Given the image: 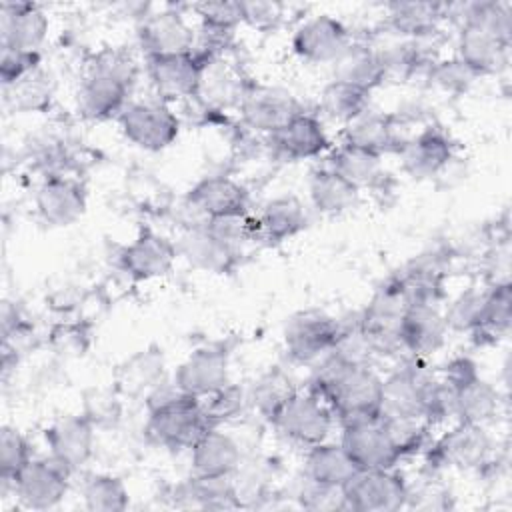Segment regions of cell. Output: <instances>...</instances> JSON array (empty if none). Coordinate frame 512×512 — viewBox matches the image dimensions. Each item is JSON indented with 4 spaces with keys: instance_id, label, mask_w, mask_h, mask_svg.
<instances>
[{
    "instance_id": "cell-54",
    "label": "cell",
    "mask_w": 512,
    "mask_h": 512,
    "mask_svg": "<svg viewBox=\"0 0 512 512\" xmlns=\"http://www.w3.org/2000/svg\"><path fill=\"white\" fill-rule=\"evenodd\" d=\"M84 414L98 426L104 420H116L120 414L118 400L104 394V392H94V398L86 400V410Z\"/></svg>"
},
{
    "instance_id": "cell-23",
    "label": "cell",
    "mask_w": 512,
    "mask_h": 512,
    "mask_svg": "<svg viewBox=\"0 0 512 512\" xmlns=\"http://www.w3.org/2000/svg\"><path fill=\"white\" fill-rule=\"evenodd\" d=\"M268 142L274 154L288 162L318 158L322 154H328V150L332 148L322 120L306 110L296 114L278 132L270 134Z\"/></svg>"
},
{
    "instance_id": "cell-49",
    "label": "cell",
    "mask_w": 512,
    "mask_h": 512,
    "mask_svg": "<svg viewBox=\"0 0 512 512\" xmlns=\"http://www.w3.org/2000/svg\"><path fill=\"white\" fill-rule=\"evenodd\" d=\"M304 482L300 484L296 492L298 506L304 510H346V498L344 490L340 486H326V484H316L312 480L302 478Z\"/></svg>"
},
{
    "instance_id": "cell-50",
    "label": "cell",
    "mask_w": 512,
    "mask_h": 512,
    "mask_svg": "<svg viewBox=\"0 0 512 512\" xmlns=\"http://www.w3.org/2000/svg\"><path fill=\"white\" fill-rule=\"evenodd\" d=\"M192 8L198 14L200 24H204V26L234 32L236 26L244 22L240 2L216 0V2H200V4H194Z\"/></svg>"
},
{
    "instance_id": "cell-11",
    "label": "cell",
    "mask_w": 512,
    "mask_h": 512,
    "mask_svg": "<svg viewBox=\"0 0 512 512\" xmlns=\"http://www.w3.org/2000/svg\"><path fill=\"white\" fill-rule=\"evenodd\" d=\"M348 26L332 14H316L300 22L292 32V50L310 64H334L352 44Z\"/></svg>"
},
{
    "instance_id": "cell-47",
    "label": "cell",
    "mask_w": 512,
    "mask_h": 512,
    "mask_svg": "<svg viewBox=\"0 0 512 512\" xmlns=\"http://www.w3.org/2000/svg\"><path fill=\"white\" fill-rule=\"evenodd\" d=\"M202 404H204L210 424L222 426V424L238 418L244 412V408L248 406V392L242 386L228 382L224 388H220L218 392L204 398Z\"/></svg>"
},
{
    "instance_id": "cell-13",
    "label": "cell",
    "mask_w": 512,
    "mask_h": 512,
    "mask_svg": "<svg viewBox=\"0 0 512 512\" xmlns=\"http://www.w3.org/2000/svg\"><path fill=\"white\" fill-rule=\"evenodd\" d=\"M228 366L230 358L224 346H200L178 364L172 382L182 392L204 400L230 382Z\"/></svg>"
},
{
    "instance_id": "cell-53",
    "label": "cell",
    "mask_w": 512,
    "mask_h": 512,
    "mask_svg": "<svg viewBox=\"0 0 512 512\" xmlns=\"http://www.w3.org/2000/svg\"><path fill=\"white\" fill-rule=\"evenodd\" d=\"M438 376L448 384L450 390H454V388H458V386H462V384L474 380L476 376H480V370H478V364H476L470 356L460 354V356H452V358L442 366V370H440Z\"/></svg>"
},
{
    "instance_id": "cell-34",
    "label": "cell",
    "mask_w": 512,
    "mask_h": 512,
    "mask_svg": "<svg viewBox=\"0 0 512 512\" xmlns=\"http://www.w3.org/2000/svg\"><path fill=\"white\" fill-rule=\"evenodd\" d=\"M456 422L488 426L500 412V392L482 376L452 390Z\"/></svg>"
},
{
    "instance_id": "cell-33",
    "label": "cell",
    "mask_w": 512,
    "mask_h": 512,
    "mask_svg": "<svg viewBox=\"0 0 512 512\" xmlns=\"http://www.w3.org/2000/svg\"><path fill=\"white\" fill-rule=\"evenodd\" d=\"M308 196L320 214H342L360 200V190L326 164L314 168L308 178Z\"/></svg>"
},
{
    "instance_id": "cell-42",
    "label": "cell",
    "mask_w": 512,
    "mask_h": 512,
    "mask_svg": "<svg viewBox=\"0 0 512 512\" xmlns=\"http://www.w3.org/2000/svg\"><path fill=\"white\" fill-rule=\"evenodd\" d=\"M382 424L388 432V438H390L396 454L400 456V462L404 458H412L416 454H422L434 438L432 436V426L420 416L382 418Z\"/></svg>"
},
{
    "instance_id": "cell-35",
    "label": "cell",
    "mask_w": 512,
    "mask_h": 512,
    "mask_svg": "<svg viewBox=\"0 0 512 512\" xmlns=\"http://www.w3.org/2000/svg\"><path fill=\"white\" fill-rule=\"evenodd\" d=\"M324 164L334 172H338L340 176H344L358 190L376 188L386 176L382 166V156L344 144V142L328 150Z\"/></svg>"
},
{
    "instance_id": "cell-19",
    "label": "cell",
    "mask_w": 512,
    "mask_h": 512,
    "mask_svg": "<svg viewBox=\"0 0 512 512\" xmlns=\"http://www.w3.org/2000/svg\"><path fill=\"white\" fill-rule=\"evenodd\" d=\"M96 424L86 414L62 416L44 430L48 454L72 472L82 468L94 454Z\"/></svg>"
},
{
    "instance_id": "cell-22",
    "label": "cell",
    "mask_w": 512,
    "mask_h": 512,
    "mask_svg": "<svg viewBox=\"0 0 512 512\" xmlns=\"http://www.w3.org/2000/svg\"><path fill=\"white\" fill-rule=\"evenodd\" d=\"M510 42L472 22H460L456 38V58L474 72L476 78L498 74L508 66Z\"/></svg>"
},
{
    "instance_id": "cell-37",
    "label": "cell",
    "mask_w": 512,
    "mask_h": 512,
    "mask_svg": "<svg viewBox=\"0 0 512 512\" xmlns=\"http://www.w3.org/2000/svg\"><path fill=\"white\" fill-rule=\"evenodd\" d=\"M358 468L352 464L340 442H322L306 448L302 474L306 480L326 486H344Z\"/></svg>"
},
{
    "instance_id": "cell-4",
    "label": "cell",
    "mask_w": 512,
    "mask_h": 512,
    "mask_svg": "<svg viewBox=\"0 0 512 512\" xmlns=\"http://www.w3.org/2000/svg\"><path fill=\"white\" fill-rule=\"evenodd\" d=\"M492 438L486 426L456 422L442 436L432 438L422 452L432 472L444 468L458 470H484L492 462Z\"/></svg>"
},
{
    "instance_id": "cell-31",
    "label": "cell",
    "mask_w": 512,
    "mask_h": 512,
    "mask_svg": "<svg viewBox=\"0 0 512 512\" xmlns=\"http://www.w3.org/2000/svg\"><path fill=\"white\" fill-rule=\"evenodd\" d=\"M334 80L352 84L372 94L374 88L384 84L386 70L378 46L366 42H352L346 52L332 64Z\"/></svg>"
},
{
    "instance_id": "cell-38",
    "label": "cell",
    "mask_w": 512,
    "mask_h": 512,
    "mask_svg": "<svg viewBox=\"0 0 512 512\" xmlns=\"http://www.w3.org/2000/svg\"><path fill=\"white\" fill-rule=\"evenodd\" d=\"M246 392L248 406H252L266 422H270L280 412V408L298 392V386L284 368L274 366L260 374Z\"/></svg>"
},
{
    "instance_id": "cell-15",
    "label": "cell",
    "mask_w": 512,
    "mask_h": 512,
    "mask_svg": "<svg viewBox=\"0 0 512 512\" xmlns=\"http://www.w3.org/2000/svg\"><path fill=\"white\" fill-rule=\"evenodd\" d=\"M194 42L196 30L176 8L148 14L138 26V44L146 58L190 52Z\"/></svg>"
},
{
    "instance_id": "cell-1",
    "label": "cell",
    "mask_w": 512,
    "mask_h": 512,
    "mask_svg": "<svg viewBox=\"0 0 512 512\" xmlns=\"http://www.w3.org/2000/svg\"><path fill=\"white\" fill-rule=\"evenodd\" d=\"M306 392L326 402L338 424L380 416L382 376L372 364H354L334 350L314 362Z\"/></svg>"
},
{
    "instance_id": "cell-28",
    "label": "cell",
    "mask_w": 512,
    "mask_h": 512,
    "mask_svg": "<svg viewBox=\"0 0 512 512\" xmlns=\"http://www.w3.org/2000/svg\"><path fill=\"white\" fill-rule=\"evenodd\" d=\"M384 10L386 28L406 40L434 38L448 14V6L438 2H390Z\"/></svg>"
},
{
    "instance_id": "cell-2",
    "label": "cell",
    "mask_w": 512,
    "mask_h": 512,
    "mask_svg": "<svg viewBox=\"0 0 512 512\" xmlns=\"http://www.w3.org/2000/svg\"><path fill=\"white\" fill-rule=\"evenodd\" d=\"M148 440L168 450H190L196 440L212 428L204 404L182 392L174 382L156 384L144 398Z\"/></svg>"
},
{
    "instance_id": "cell-46",
    "label": "cell",
    "mask_w": 512,
    "mask_h": 512,
    "mask_svg": "<svg viewBox=\"0 0 512 512\" xmlns=\"http://www.w3.org/2000/svg\"><path fill=\"white\" fill-rule=\"evenodd\" d=\"M484 296H486V288H476V286H470L464 292H460L448 304V308L444 312L448 330L470 334L478 324L482 304H484Z\"/></svg>"
},
{
    "instance_id": "cell-7",
    "label": "cell",
    "mask_w": 512,
    "mask_h": 512,
    "mask_svg": "<svg viewBox=\"0 0 512 512\" xmlns=\"http://www.w3.org/2000/svg\"><path fill=\"white\" fill-rule=\"evenodd\" d=\"M342 490L354 512H396L408 502V482L396 468L356 470Z\"/></svg>"
},
{
    "instance_id": "cell-6",
    "label": "cell",
    "mask_w": 512,
    "mask_h": 512,
    "mask_svg": "<svg viewBox=\"0 0 512 512\" xmlns=\"http://www.w3.org/2000/svg\"><path fill=\"white\" fill-rule=\"evenodd\" d=\"M118 126L128 142L148 152L168 148L180 134V118L162 100L128 102L118 116Z\"/></svg>"
},
{
    "instance_id": "cell-32",
    "label": "cell",
    "mask_w": 512,
    "mask_h": 512,
    "mask_svg": "<svg viewBox=\"0 0 512 512\" xmlns=\"http://www.w3.org/2000/svg\"><path fill=\"white\" fill-rule=\"evenodd\" d=\"M174 504L180 508H204V510H224L238 508L240 498L232 478H202L190 476L176 484Z\"/></svg>"
},
{
    "instance_id": "cell-17",
    "label": "cell",
    "mask_w": 512,
    "mask_h": 512,
    "mask_svg": "<svg viewBox=\"0 0 512 512\" xmlns=\"http://www.w3.org/2000/svg\"><path fill=\"white\" fill-rule=\"evenodd\" d=\"M38 216L50 226H70L80 220L88 206V194L80 180L64 174H50L34 196Z\"/></svg>"
},
{
    "instance_id": "cell-52",
    "label": "cell",
    "mask_w": 512,
    "mask_h": 512,
    "mask_svg": "<svg viewBox=\"0 0 512 512\" xmlns=\"http://www.w3.org/2000/svg\"><path fill=\"white\" fill-rule=\"evenodd\" d=\"M242 4V20L254 28L266 30L280 22L282 6L276 2H240Z\"/></svg>"
},
{
    "instance_id": "cell-36",
    "label": "cell",
    "mask_w": 512,
    "mask_h": 512,
    "mask_svg": "<svg viewBox=\"0 0 512 512\" xmlns=\"http://www.w3.org/2000/svg\"><path fill=\"white\" fill-rule=\"evenodd\" d=\"M512 324V286L510 282L488 284L476 328L470 332L476 344H494L504 338Z\"/></svg>"
},
{
    "instance_id": "cell-45",
    "label": "cell",
    "mask_w": 512,
    "mask_h": 512,
    "mask_svg": "<svg viewBox=\"0 0 512 512\" xmlns=\"http://www.w3.org/2000/svg\"><path fill=\"white\" fill-rule=\"evenodd\" d=\"M32 446L28 438L12 428L2 426L0 430V482H2V494L10 490L14 476L32 460Z\"/></svg>"
},
{
    "instance_id": "cell-30",
    "label": "cell",
    "mask_w": 512,
    "mask_h": 512,
    "mask_svg": "<svg viewBox=\"0 0 512 512\" xmlns=\"http://www.w3.org/2000/svg\"><path fill=\"white\" fill-rule=\"evenodd\" d=\"M254 220L258 242L280 244L302 232L306 228L308 216L304 204L296 196L282 194L266 200Z\"/></svg>"
},
{
    "instance_id": "cell-8",
    "label": "cell",
    "mask_w": 512,
    "mask_h": 512,
    "mask_svg": "<svg viewBox=\"0 0 512 512\" xmlns=\"http://www.w3.org/2000/svg\"><path fill=\"white\" fill-rule=\"evenodd\" d=\"M74 472L56 458H32L12 480L10 490L28 510L56 508L68 494Z\"/></svg>"
},
{
    "instance_id": "cell-20",
    "label": "cell",
    "mask_w": 512,
    "mask_h": 512,
    "mask_svg": "<svg viewBox=\"0 0 512 512\" xmlns=\"http://www.w3.org/2000/svg\"><path fill=\"white\" fill-rule=\"evenodd\" d=\"M456 144L452 136L440 126H426L414 136L406 138L398 156L402 168L414 178H430L442 172L454 158Z\"/></svg>"
},
{
    "instance_id": "cell-39",
    "label": "cell",
    "mask_w": 512,
    "mask_h": 512,
    "mask_svg": "<svg viewBox=\"0 0 512 512\" xmlns=\"http://www.w3.org/2000/svg\"><path fill=\"white\" fill-rule=\"evenodd\" d=\"M226 62L214 60L210 64H206L204 74H202V82H200V90L198 96L206 106H232L242 102V98L246 96L248 88L242 78L230 70L228 66H224Z\"/></svg>"
},
{
    "instance_id": "cell-48",
    "label": "cell",
    "mask_w": 512,
    "mask_h": 512,
    "mask_svg": "<svg viewBox=\"0 0 512 512\" xmlns=\"http://www.w3.org/2000/svg\"><path fill=\"white\" fill-rule=\"evenodd\" d=\"M428 78L432 84H436L440 90L448 94H462L476 80L474 72L466 68L456 56L446 60L436 58L428 68Z\"/></svg>"
},
{
    "instance_id": "cell-16",
    "label": "cell",
    "mask_w": 512,
    "mask_h": 512,
    "mask_svg": "<svg viewBox=\"0 0 512 512\" xmlns=\"http://www.w3.org/2000/svg\"><path fill=\"white\" fill-rule=\"evenodd\" d=\"M448 336V324L444 312L436 304H410L406 306L400 324L398 338L402 352L408 358L426 360L438 352Z\"/></svg>"
},
{
    "instance_id": "cell-3",
    "label": "cell",
    "mask_w": 512,
    "mask_h": 512,
    "mask_svg": "<svg viewBox=\"0 0 512 512\" xmlns=\"http://www.w3.org/2000/svg\"><path fill=\"white\" fill-rule=\"evenodd\" d=\"M136 80L134 60L120 50H104L90 64L78 88V110L88 120L120 116Z\"/></svg>"
},
{
    "instance_id": "cell-25",
    "label": "cell",
    "mask_w": 512,
    "mask_h": 512,
    "mask_svg": "<svg viewBox=\"0 0 512 512\" xmlns=\"http://www.w3.org/2000/svg\"><path fill=\"white\" fill-rule=\"evenodd\" d=\"M428 370L426 360L408 358L386 378H382L380 416H420V386Z\"/></svg>"
},
{
    "instance_id": "cell-14",
    "label": "cell",
    "mask_w": 512,
    "mask_h": 512,
    "mask_svg": "<svg viewBox=\"0 0 512 512\" xmlns=\"http://www.w3.org/2000/svg\"><path fill=\"white\" fill-rule=\"evenodd\" d=\"M178 258V248L152 228H142L138 236L118 254L120 268L136 282L168 274Z\"/></svg>"
},
{
    "instance_id": "cell-21",
    "label": "cell",
    "mask_w": 512,
    "mask_h": 512,
    "mask_svg": "<svg viewBox=\"0 0 512 512\" xmlns=\"http://www.w3.org/2000/svg\"><path fill=\"white\" fill-rule=\"evenodd\" d=\"M184 204L186 208L196 212L200 220L246 214L250 194L244 184L230 176H206L188 190Z\"/></svg>"
},
{
    "instance_id": "cell-44",
    "label": "cell",
    "mask_w": 512,
    "mask_h": 512,
    "mask_svg": "<svg viewBox=\"0 0 512 512\" xmlns=\"http://www.w3.org/2000/svg\"><path fill=\"white\" fill-rule=\"evenodd\" d=\"M52 82L50 76L38 66L12 86L4 88V102L14 106V110L30 112L40 110L50 102Z\"/></svg>"
},
{
    "instance_id": "cell-9",
    "label": "cell",
    "mask_w": 512,
    "mask_h": 512,
    "mask_svg": "<svg viewBox=\"0 0 512 512\" xmlns=\"http://www.w3.org/2000/svg\"><path fill=\"white\" fill-rule=\"evenodd\" d=\"M340 330V318L320 310L298 312L284 328L286 356L296 364H314L336 346Z\"/></svg>"
},
{
    "instance_id": "cell-26",
    "label": "cell",
    "mask_w": 512,
    "mask_h": 512,
    "mask_svg": "<svg viewBox=\"0 0 512 512\" xmlns=\"http://www.w3.org/2000/svg\"><path fill=\"white\" fill-rule=\"evenodd\" d=\"M48 16L32 2H2L0 32L2 48L38 50L48 36Z\"/></svg>"
},
{
    "instance_id": "cell-10",
    "label": "cell",
    "mask_w": 512,
    "mask_h": 512,
    "mask_svg": "<svg viewBox=\"0 0 512 512\" xmlns=\"http://www.w3.org/2000/svg\"><path fill=\"white\" fill-rule=\"evenodd\" d=\"M338 442L358 470L396 468L400 464V456L396 454L380 416L342 422Z\"/></svg>"
},
{
    "instance_id": "cell-41",
    "label": "cell",
    "mask_w": 512,
    "mask_h": 512,
    "mask_svg": "<svg viewBox=\"0 0 512 512\" xmlns=\"http://www.w3.org/2000/svg\"><path fill=\"white\" fill-rule=\"evenodd\" d=\"M164 372V360L160 350H140L118 372V388L126 394H146L160 384Z\"/></svg>"
},
{
    "instance_id": "cell-5",
    "label": "cell",
    "mask_w": 512,
    "mask_h": 512,
    "mask_svg": "<svg viewBox=\"0 0 512 512\" xmlns=\"http://www.w3.org/2000/svg\"><path fill=\"white\" fill-rule=\"evenodd\" d=\"M284 440L312 448L330 440L336 418L326 402L310 392H296L268 422Z\"/></svg>"
},
{
    "instance_id": "cell-51",
    "label": "cell",
    "mask_w": 512,
    "mask_h": 512,
    "mask_svg": "<svg viewBox=\"0 0 512 512\" xmlns=\"http://www.w3.org/2000/svg\"><path fill=\"white\" fill-rule=\"evenodd\" d=\"M40 66V50H20V48H2L0 56V80L2 88L12 86L32 70Z\"/></svg>"
},
{
    "instance_id": "cell-24",
    "label": "cell",
    "mask_w": 512,
    "mask_h": 512,
    "mask_svg": "<svg viewBox=\"0 0 512 512\" xmlns=\"http://www.w3.org/2000/svg\"><path fill=\"white\" fill-rule=\"evenodd\" d=\"M242 450L238 440L220 430L208 428L190 448V470L202 478H232L240 472Z\"/></svg>"
},
{
    "instance_id": "cell-27",
    "label": "cell",
    "mask_w": 512,
    "mask_h": 512,
    "mask_svg": "<svg viewBox=\"0 0 512 512\" xmlns=\"http://www.w3.org/2000/svg\"><path fill=\"white\" fill-rule=\"evenodd\" d=\"M178 256L204 272H230L240 256L234 248L216 238L204 220L190 224L176 242Z\"/></svg>"
},
{
    "instance_id": "cell-18",
    "label": "cell",
    "mask_w": 512,
    "mask_h": 512,
    "mask_svg": "<svg viewBox=\"0 0 512 512\" xmlns=\"http://www.w3.org/2000/svg\"><path fill=\"white\" fill-rule=\"evenodd\" d=\"M240 120L260 134H274L286 126L296 114L304 112L302 104L286 90L254 86L248 88L240 106Z\"/></svg>"
},
{
    "instance_id": "cell-29",
    "label": "cell",
    "mask_w": 512,
    "mask_h": 512,
    "mask_svg": "<svg viewBox=\"0 0 512 512\" xmlns=\"http://www.w3.org/2000/svg\"><path fill=\"white\" fill-rule=\"evenodd\" d=\"M406 138L398 134L396 118L366 110L356 120L348 122L342 130V142L368 150L384 158V154H398Z\"/></svg>"
},
{
    "instance_id": "cell-40",
    "label": "cell",
    "mask_w": 512,
    "mask_h": 512,
    "mask_svg": "<svg viewBox=\"0 0 512 512\" xmlns=\"http://www.w3.org/2000/svg\"><path fill=\"white\" fill-rule=\"evenodd\" d=\"M320 110L330 120L342 122L346 126L370 110V92L340 80H332L320 94Z\"/></svg>"
},
{
    "instance_id": "cell-43",
    "label": "cell",
    "mask_w": 512,
    "mask_h": 512,
    "mask_svg": "<svg viewBox=\"0 0 512 512\" xmlns=\"http://www.w3.org/2000/svg\"><path fill=\"white\" fill-rule=\"evenodd\" d=\"M82 502L90 512H122L130 504V492L120 476L92 474L82 486Z\"/></svg>"
},
{
    "instance_id": "cell-12",
    "label": "cell",
    "mask_w": 512,
    "mask_h": 512,
    "mask_svg": "<svg viewBox=\"0 0 512 512\" xmlns=\"http://www.w3.org/2000/svg\"><path fill=\"white\" fill-rule=\"evenodd\" d=\"M204 62L194 50L182 54L146 58V72L158 96L164 100L196 98L202 82Z\"/></svg>"
}]
</instances>
